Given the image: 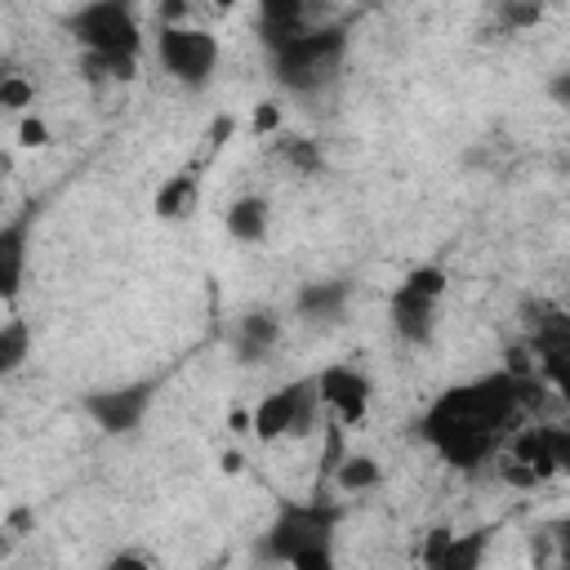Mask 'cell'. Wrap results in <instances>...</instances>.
Masks as SVG:
<instances>
[{
    "label": "cell",
    "instance_id": "obj_28",
    "mask_svg": "<svg viewBox=\"0 0 570 570\" xmlns=\"http://www.w3.org/2000/svg\"><path fill=\"white\" fill-rule=\"evenodd\" d=\"M276 125H281V107H276V102H258V111H254L249 129H254V134H272Z\"/></svg>",
    "mask_w": 570,
    "mask_h": 570
},
{
    "label": "cell",
    "instance_id": "obj_31",
    "mask_svg": "<svg viewBox=\"0 0 570 570\" xmlns=\"http://www.w3.org/2000/svg\"><path fill=\"white\" fill-rule=\"evenodd\" d=\"M552 530H557V534H552V539H557V561L570 566V521H557Z\"/></svg>",
    "mask_w": 570,
    "mask_h": 570
},
{
    "label": "cell",
    "instance_id": "obj_30",
    "mask_svg": "<svg viewBox=\"0 0 570 570\" xmlns=\"http://www.w3.org/2000/svg\"><path fill=\"white\" fill-rule=\"evenodd\" d=\"M548 98H552L557 107H570V71H557V76L548 80Z\"/></svg>",
    "mask_w": 570,
    "mask_h": 570
},
{
    "label": "cell",
    "instance_id": "obj_26",
    "mask_svg": "<svg viewBox=\"0 0 570 570\" xmlns=\"http://www.w3.org/2000/svg\"><path fill=\"white\" fill-rule=\"evenodd\" d=\"M187 13H191V0H160V4H156L160 27H183V22H187Z\"/></svg>",
    "mask_w": 570,
    "mask_h": 570
},
{
    "label": "cell",
    "instance_id": "obj_13",
    "mask_svg": "<svg viewBox=\"0 0 570 570\" xmlns=\"http://www.w3.org/2000/svg\"><path fill=\"white\" fill-rule=\"evenodd\" d=\"M196 200H200V178H196V169H183V174H174L156 187L151 209H156V218L174 223V218H187L196 209Z\"/></svg>",
    "mask_w": 570,
    "mask_h": 570
},
{
    "label": "cell",
    "instance_id": "obj_6",
    "mask_svg": "<svg viewBox=\"0 0 570 570\" xmlns=\"http://www.w3.org/2000/svg\"><path fill=\"white\" fill-rule=\"evenodd\" d=\"M445 294V272L441 267H414L396 294H392V330L410 343L423 347L436 330V298Z\"/></svg>",
    "mask_w": 570,
    "mask_h": 570
},
{
    "label": "cell",
    "instance_id": "obj_29",
    "mask_svg": "<svg viewBox=\"0 0 570 570\" xmlns=\"http://www.w3.org/2000/svg\"><path fill=\"white\" fill-rule=\"evenodd\" d=\"M232 129H236V120H232V116L223 111V116H218V120H214V125L205 129V147H209V151H218V147H223V142L232 138Z\"/></svg>",
    "mask_w": 570,
    "mask_h": 570
},
{
    "label": "cell",
    "instance_id": "obj_16",
    "mask_svg": "<svg viewBox=\"0 0 570 570\" xmlns=\"http://www.w3.org/2000/svg\"><path fill=\"white\" fill-rule=\"evenodd\" d=\"M508 454L525 468H534L543 481L557 476V463H552V441H548V423H534V428H521L508 445Z\"/></svg>",
    "mask_w": 570,
    "mask_h": 570
},
{
    "label": "cell",
    "instance_id": "obj_34",
    "mask_svg": "<svg viewBox=\"0 0 570 570\" xmlns=\"http://www.w3.org/2000/svg\"><path fill=\"white\" fill-rule=\"evenodd\" d=\"M209 4H214V9H223V13H227V9H232V4H236V0H209Z\"/></svg>",
    "mask_w": 570,
    "mask_h": 570
},
{
    "label": "cell",
    "instance_id": "obj_22",
    "mask_svg": "<svg viewBox=\"0 0 570 570\" xmlns=\"http://www.w3.org/2000/svg\"><path fill=\"white\" fill-rule=\"evenodd\" d=\"M281 156H285L294 169H303V174H316V169H321V151H316L307 138H285V142H281Z\"/></svg>",
    "mask_w": 570,
    "mask_h": 570
},
{
    "label": "cell",
    "instance_id": "obj_21",
    "mask_svg": "<svg viewBox=\"0 0 570 570\" xmlns=\"http://www.w3.org/2000/svg\"><path fill=\"white\" fill-rule=\"evenodd\" d=\"M31 102H36V85L22 80L18 71H4V80H0V107H4V111H22V107H31Z\"/></svg>",
    "mask_w": 570,
    "mask_h": 570
},
{
    "label": "cell",
    "instance_id": "obj_19",
    "mask_svg": "<svg viewBox=\"0 0 570 570\" xmlns=\"http://www.w3.org/2000/svg\"><path fill=\"white\" fill-rule=\"evenodd\" d=\"M481 557H485V534H454L441 557V570H472L481 566Z\"/></svg>",
    "mask_w": 570,
    "mask_h": 570
},
{
    "label": "cell",
    "instance_id": "obj_24",
    "mask_svg": "<svg viewBox=\"0 0 570 570\" xmlns=\"http://www.w3.org/2000/svg\"><path fill=\"white\" fill-rule=\"evenodd\" d=\"M18 142H22V147H45V142H49V125H45L40 116H22Z\"/></svg>",
    "mask_w": 570,
    "mask_h": 570
},
{
    "label": "cell",
    "instance_id": "obj_23",
    "mask_svg": "<svg viewBox=\"0 0 570 570\" xmlns=\"http://www.w3.org/2000/svg\"><path fill=\"white\" fill-rule=\"evenodd\" d=\"M548 441H552V463H557V472L570 476V428H552V423H548Z\"/></svg>",
    "mask_w": 570,
    "mask_h": 570
},
{
    "label": "cell",
    "instance_id": "obj_9",
    "mask_svg": "<svg viewBox=\"0 0 570 570\" xmlns=\"http://www.w3.org/2000/svg\"><path fill=\"white\" fill-rule=\"evenodd\" d=\"M147 405H151V383H129V387H116V392H89L85 396V414L111 436L138 428Z\"/></svg>",
    "mask_w": 570,
    "mask_h": 570
},
{
    "label": "cell",
    "instance_id": "obj_2",
    "mask_svg": "<svg viewBox=\"0 0 570 570\" xmlns=\"http://www.w3.org/2000/svg\"><path fill=\"white\" fill-rule=\"evenodd\" d=\"M334 525H338V508H330L325 499L316 503H294L276 517V525L267 530V543L263 552L272 561H285V566H298V570H325L334 561L330 552V539H334Z\"/></svg>",
    "mask_w": 570,
    "mask_h": 570
},
{
    "label": "cell",
    "instance_id": "obj_11",
    "mask_svg": "<svg viewBox=\"0 0 570 570\" xmlns=\"http://www.w3.org/2000/svg\"><path fill=\"white\" fill-rule=\"evenodd\" d=\"M22 267H27V218L0 227V298L4 303L18 298Z\"/></svg>",
    "mask_w": 570,
    "mask_h": 570
},
{
    "label": "cell",
    "instance_id": "obj_4",
    "mask_svg": "<svg viewBox=\"0 0 570 570\" xmlns=\"http://www.w3.org/2000/svg\"><path fill=\"white\" fill-rule=\"evenodd\" d=\"M71 36L80 53H107V58H138V22L129 0H94L71 18Z\"/></svg>",
    "mask_w": 570,
    "mask_h": 570
},
{
    "label": "cell",
    "instance_id": "obj_7",
    "mask_svg": "<svg viewBox=\"0 0 570 570\" xmlns=\"http://www.w3.org/2000/svg\"><path fill=\"white\" fill-rule=\"evenodd\" d=\"M156 58L160 67L187 85V89H205L214 80V67H218V40L205 31V27H160L156 36Z\"/></svg>",
    "mask_w": 570,
    "mask_h": 570
},
{
    "label": "cell",
    "instance_id": "obj_15",
    "mask_svg": "<svg viewBox=\"0 0 570 570\" xmlns=\"http://www.w3.org/2000/svg\"><path fill=\"white\" fill-rule=\"evenodd\" d=\"M281 338V321L272 312H249L240 325H236V356L240 361H263Z\"/></svg>",
    "mask_w": 570,
    "mask_h": 570
},
{
    "label": "cell",
    "instance_id": "obj_18",
    "mask_svg": "<svg viewBox=\"0 0 570 570\" xmlns=\"http://www.w3.org/2000/svg\"><path fill=\"white\" fill-rule=\"evenodd\" d=\"M27 347H31V330H27V321L9 316V321L0 325V374H4V379L22 370Z\"/></svg>",
    "mask_w": 570,
    "mask_h": 570
},
{
    "label": "cell",
    "instance_id": "obj_10",
    "mask_svg": "<svg viewBox=\"0 0 570 570\" xmlns=\"http://www.w3.org/2000/svg\"><path fill=\"white\" fill-rule=\"evenodd\" d=\"M325 22V0H258V31L267 49Z\"/></svg>",
    "mask_w": 570,
    "mask_h": 570
},
{
    "label": "cell",
    "instance_id": "obj_12",
    "mask_svg": "<svg viewBox=\"0 0 570 570\" xmlns=\"http://www.w3.org/2000/svg\"><path fill=\"white\" fill-rule=\"evenodd\" d=\"M343 307H347V285L343 281H312V285H303L298 289V298H294V312L303 316V321H338L343 316Z\"/></svg>",
    "mask_w": 570,
    "mask_h": 570
},
{
    "label": "cell",
    "instance_id": "obj_5",
    "mask_svg": "<svg viewBox=\"0 0 570 570\" xmlns=\"http://www.w3.org/2000/svg\"><path fill=\"white\" fill-rule=\"evenodd\" d=\"M321 387L316 379H298V383H285L276 392H267L258 405H254V436L258 441H281V436H303L316 428V410H321Z\"/></svg>",
    "mask_w": 570,
    "mask_h": 570
},
{
    "label": "cell",
    "instance_id": "obj_32",
    "mask_svg": "<svg viewBox=\"0 0 570 570\" xmlns=\"http://www.w3.org/2000/svg\"><path fill=\"white\" fill-rule=\"evenodd\" d=\"M111 566H151V557L147 552H120V557H111Z\"/></svg>",
    "mask_w": 570,
    "mask_h": 570
},
{
    "label": "cell",
    "instance_id": "obj_20",
    "mask_svg": "<svg viewBox=\"0 0 570 570\" xmlns=\"http://www.w3.org/2000/svg\"><path fill=\"white\" fill-rule=\"evenodd\" d=\"M543 18V0H499V22L508 31H525Z\"/></svg>",
    "mask_w": 570,
    "mask_h": 570
},
{
    "label": "cell",
    "instance_id": "obj_3",
    "mask_svg": "<svg viewBox=\"0 0 570 570\" xmlns=\"http://www.w3.org/2000/svg\"><path fill=\"white\" fill-rule=\"evenodd\" d=\"M343 45H347V40H343V27H338V22H321V27L303 31V36H294V40L276 45V49H272V58H276V80H281L285 89H298V94L316 89L321 80L334 76V67H338V58H343Z\"/></svg>",
    "mask_w": 570,
    "mask_h": 570
},
{
    "label": "cell",
    "instance_id": "obj_25",
    "mask_svg": "<svg viewBox=\"0 0 570 570\" xmlns=\"http://www.w3.org/2000/svg\"><path fill=\"white\" fill-rule=\"evenodd\" d=\"M450 539H454V530H445V525H436V530L428 534V543H423V561L441 570V557H445V548H450Z\"/></svg>",
    "mask_w": 570,
    "mask_h": 570
},
{
    "label": "cell",
    "instance_id": "obj_1",
    "mask_svg": "<svg viewBox=\"0 0 570 570\" xmlns=\"http://www.w3.org/2000/svg\"><path fill=\"white\" fill-rule=\"evenodd\" d=\"M530 401V379H517L512 370L485 374L476 383L450 387L423 419V436L436 445V454L454 468H476L494 454L499 436L512 428L521 405Z\"/></svg>",
    "mask_w": 570,
    "mask_h": 570
},
{
    "label": "cell",
    "instance_id": "obj_8",
    "mask_svg": "<svg viewBox=\"0 0 570 570\" xmlns=\"http://www.w3.org/2000/svg\"><path fill=\"white\" fill-rule=\"evenodd\" d=\"M316 387H321V401L334 410V419L343 428H356L365 414H370V396H374V383L370 374H361L356 365H325L316 374Z\"/></svg>",
    "mask_w": 570,
    "mask_h": 570
},
{
    "label": "cell",
    "instance_id": "obj_27",
    "mask_svg": "<svg viewBox=\"0 0 570 570\" xmlns=\"http://www.w3.org/2000/svg\"><path fill=\"white\" fill-rule=\"evenodd\" d=\"M503 481H508V485H525V490H530V485H539L543 476H539L534 468H525V463L508 459V463H503Z\"/></svg>",
    "mask_w": 570,
    "mask_h": 570
},
{
    "label": "cell",
    "instance_id": "obj_14",
    "mask_svg": "<svg viewBox=\"0 0 570 570\" xmlns=\"http://www.w3.org/2000/svg\"><path fill=\"white\" fill-rule=\"evenodd\" d=\"M267 223H272V209L263 196H240L227 205V236L240 245H258L267 236Z\"/></svg>",
    "mask_w": 570,
    "mask_h": 570
},
{
    "label": "cell",
    "instance_id": "obj_17",
    "mask_svg": "<svg viewBox=\"0 0 570 570\" xmlns=\"http://www.w3.org/2000/svg\"><path fill=\"white\" fill-rule=\"evenodd\" d=\"M379 481H383V468H379V459H370V454H343V463L334 468V485L347 490V494L374 490Z\"/></svg>",
    "mask_w": 570,
    "mask_h": 570
},
{
    "label": "cell",
    "instance_id": "obj_33",
    "mask_svg": "<svg viewBox=\"0 0 570 570\" xmlns=\"http://www.w3.org/2000/svg\"><path fill=\"white\" fill-rule=\"evenodd\" d=\"M9 525H13V530H27V525H31V512H27V508L9 512Z\"/></svg>",
    "mask_w": 570,
    "mask_h": 570
}]
</instances>
